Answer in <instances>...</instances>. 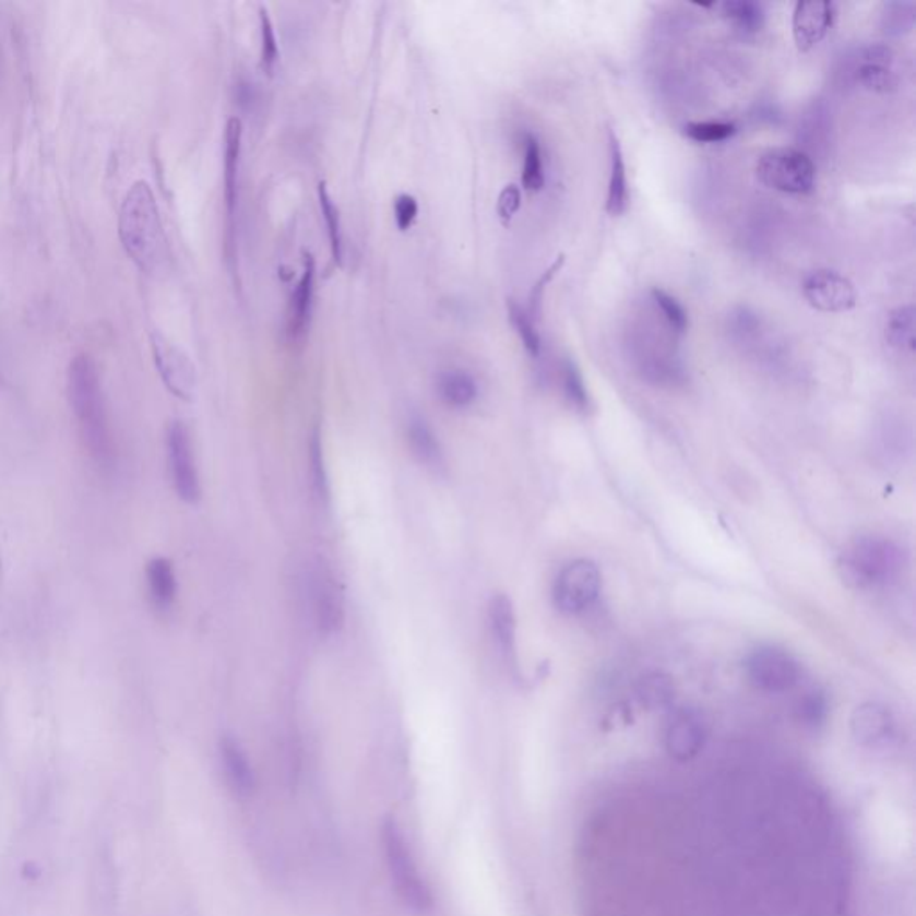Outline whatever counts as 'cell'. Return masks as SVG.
Instances as JSON below:
<instances>
[{"mask_svg": "<svg viewBox=\"0 0 916 916\" xmlns=\"http://www.w3.org/2000/svg\"><path fill=\"white\" fill-rule=\"evenodd\" d=\"M119 235L126 253L142 273L158 277L169 271V240L156 198L145 181H136L126 193L120 206Z\"/></svg>", "mask_w": 916, "mask_h": 916, "instance_id": "cell-1", "label": "cell"}, {"mask_svg": "<svg viewBox=\"0 0 916 916\" xmlns=\"http://www.w3.org/2000/svg\"><path fill=\"white\" fill-rule=\"evenodd\" d=\"M70 408L74 412L81 441L88 451L92 461L99 467H114L115 448L114 431L109 425L108 406L105 392L100 383L99 369L88 355L75 357L69 367Z\"/></svg>", "mask_w": 916, "mask_h": 916, "instance_id": "cell-2", "label": "cell"}, {"mask_svg": "<svg viewBox=\"0 0 916 916\" xmlns=\"http://www.w3.org/2000/svg\"><path fill=\"white\" fill-rule=\"evenodd\" d=\"M902 554L892 540L882 537H859L842 551L837 570L843 582L856 590L887 584L899 573Z\"/></svg>", "mask_w": 916, "mask_h": 916, "instance_id": "cell-3", "label": "cell"}, {"mask_svg": "<svg viewBox=\"0 0 916 916\" xmlns=\"http://www.w3.org/2000/svg\"><path fill=\"white\" fill-rule=\"evenodd\" d=\"M382 842L386 867L391 872L392 884L396 888L397 896L405 902V906L411 907L412 912H430L433 906L430 888L427 882L423 881L411 848L406 847L405 837L394 820L383 822Z\"/></svg>", "mask_w": 916, "mask_h": 916, "instance_id": "cell-4", "label": "cell"}, {"mask_svg": "<svg viewBox=\"0 0 916 916\" xmlns=\"http://www.w3.org/2000/svg\"><path fill=\"white\" fill-rule=\"evenodd\" d=\"M758 178L768 189L789 195H809L817 187V167L808 153L778 147L759 158Z\"/></svg>", "mask_w": 916, "mask_h": 916, "instance_id": "cell-5", "label": "cell"}, {"mask_svg": "<svg viewBox=\"0 0 916 916\" xmlns=\"http://www.w3.org/2000/svg\"><path fill=\"white\" fill-rule=\"evenodd\" d=\"M602 587L598 566L591 560H573L555 580L554 602L564 615H580L595 604Z\"/></svg>", "mask_w": 916, "mask_h": 916, "instance_id": "cell-6", "label": "cell"}, {"mask_svg": "<svg viewBox=\"0 0 916 916\" xmlns=\"http://www.w3.org/2000/svg\"><path fill=\"white\" fill-rule=\"evenodd\" d=\"M747 677L756 688L768 693H784L798 682L800 669L797 661L784 650L761 646L748 655Z\"/></svg>", "mask_w": 916, "mask_h": 916, "instance_id": "cell-7", "label": "cell"}, {"mask_svg": "<svg viewBox=\"0 0 916 916\" xmlns=\"http://www.w3.org/2000/svg\"><path fill=\"white\" fill-rule=\"evenodd\" d=\"M167 455H169L170 478L176 495L195 505L201 498V481L193 456L189 428L181 421H174L167 431Z\"/></svg>", "mask_w": 916, "mask_h": 916, "instance_id": "cell-8", "label": "cell"}, {"mask_svg": "<svg viewBox=\"0 0 916 916\" xmlns=\"http://www.w3.org/2000/svg\"><path fill=\"white\" fill-rule=\"evenodd\" d=\"M151 349L165 386L174 396L190 402L195 391V367L187 353L158 332L151 335Z\"/></svg>", "mask_w": 916, "mask_h": 916, "instance_id": "cell-9", "label": "cell"}, {"mask_svg": "<svg viewBox=\"0 0 916 916\" xmlns=\"http://www.w3.org/2000/svg\"><path fill=\"white\" fill-rule=\"evenodd\" d=\"M804 298L814 310L823 313L848 312L856 307L854 283L836 271H817L809 274L802 285Z\"/></svg>", "mask_w": 916, "mask_h": 916, "instance_id": "cell-10", "label": "cell"}, {"mask_svg": "<svg viewBox=\"0 0 916 916\" xmlns=\"http://www.w3.org/2000/svg\"><path fill=\"white\" fill-rule=\"evenodd\" d=\"M836 21V4L829 0H802L793 10V40L800 52H809L828 36Z\"/></svg>", "mask_w": 916, "mask_h": 916, "instance_id": "cell-11", "label": "cell"}, {"mask_svg": "<svg viewBox=\"0 0 916 916\" xmlns=\"http://www.w3.org/2000/svg\"><path fill=\"white\" fill-rule=\"evenodd\" d=\"M312 604L319 630L324 634L338 632L344 623V596L333 571L322 560L313 570Z\"/></svg>", "mask_w": 916, "mask_h": 916, "instance_id": "cell-12", "label": "cell"}, {"mask_svg": "<svg viewBox=\"0 0 916 916\" xmlns=\"http://www.w3.org/2000/svg\"><path fill=\"white\" fill-rule=\"evenodd\" d=\"M242 122L237 117L229 119L226 126V147H224V198L229 218V246H234L235 215L238 206V170L242 154Z\"/></svg>", "mask_w": 916, "mask_h": 916, "instance_id": "cell-13", "label": "cell"}, {"mask_svg": "<svg viewBox=\"0 0 916 916\" xmlns=\"http://www.w3.org/2000/svg\"><path fill=\"white\" fill-rule=\"evenodd\" d=\"M892 50L882 45H873L863 52V61L857 69V81L863 88L890 94L899 88V75L892 69Z\"/></svg>", "mask_w": 916, "mask_h": 916, "instance_id": "cell-14", "label": "cell"}, {"mask_svg": "<svg viewBox=\"0 0 916 916\" xmlns=\"http://www.w3.org/2000/svg\"><path fill=\"white\" fill-rule=\"evenodd\" d=\"M609 185H607V198H605V212L612 217H619L629 209L630 187L623 150H621L615 129H609Z\"/></svg>", "mask_w": 916, "mask_h": 916, "instance_id": "cell-15", "label": "cell"}, {"mask_svg": "<svg viewBox=\"0 0 916 916\" xmlns=\"http://www.w3.org/2000/svg\"><path fill=\"white\" fill-rule=\"evenodd\" d=\"M218 752L229 788L234 789L238 797H248L254 788V773L242 747L231 736H224L218 745Z\"/></svg>", "mask_w": 916, "mask_h": 916, "instance_id": "cell-16", "label": "cell"}, {"mask_svg": "<svg viewBox=\"0 0 916 916\" xmlns=\"http://www.w3.org/2000/svg\"><path fill=\"white\" fill-rule=\"evenodd\" d=\"M313 283H316V262L312 254L305 257V271L298 287L294 288L293 298L288 302L287 332L293 341L301 338L307 330L310 308H312Z\"/></svg>", "mask_w": 916, "mask_h": 916, "instance_id": "cell-17", "label": "cell"}, {"mask_svg": "<svg viewBox=\"0 0 916 916\" xmlns=\"http://www.w3.org/2000/svg\"><path fill=\"white\" fill-rule=\"evenodd\" d=\"M703 739H705V733H703L700 719L693 714L682 713L669 724L668 733H666V748L671 753V758L688 761L702 750Z\"/></svg>", "mask_w": 916, "mask_h": 916, "instance_id": "cell-18", "label": "cell"}, {"mask_svg": "<svg viewBox=\"0 0 916 916\" xmlns=\"http://www.w3.org/2000/svg\"><path fill=\"white\" fill-rule=\"evenodd\" d=\"M145 582L154 609L169 610L178 596V579L173 562L165 557H154L145 566Z\"/></svg>", "mask_w": 916, "mask_h": 916, "instance_id": "cell-19", "label": "cell"}, {"mask_svg": "<svg viewBox=\"0 0 916 916\" xmlns=\"http://www.w3.org/2000/svg\"><path fill=\"white\" fill-rule=\"evenodd\" d=\"M489 624L501 654L505 655L509 661L514 659L518 621H515L514 605L509 596L496 595L490 598Z\"/></svg>", "mask_w": 916, "mask_h": 916, "instance_id": "cell-20", "label": "cell"}, {"mask_svg": "<svg viewBox=\"0 0 916 916\" xmlns=\"http://www.w3.org/2000/svg\"><path fill=\"white\" fill-rule=\"evenodd\" d=\"M892 730V716L879 703H865L853 714L854 738L863 745L879 743Z\"/></svg>", "mask_w": 916, "mask_h": 916, "instance_id": "cell-21", "label": "cell"}, {"mask_svg": "<svg viewBox=\"0 0 916 916\" xmlns=\"http://www.w3.org/2000/svg\"><path fill=\"white\" fill-rule=\"evenodd\" d=\"M406 436H408L412 453L421 464L433 469L444 464L441 442L423 417H412Z\"/></svg>", "mask_w": 916, "mask_h": 916, "instance_id": "cell-22", "label": "cell"}, {"mask_svg": "<svg viewBox=\"0 0 916 916\" xmlns=\"http://www.w3.org/2000/svg\"><path fill=\"white\" fill-rule=\"evenodd\" d=\"M437 389H439L442 402L453 408H466L473 405L478 396V386L466 371L442 372L437 382Z\"/></svg>", "mask_w": 916, "mask_h": 916, "instance_id": "cell-23", "label": "cell"}, {"mask_svg": "<svg viewBox=\"0 0 916 916\" xmlns=\"http://www.w3.org/2000/svg\"><path fill=\"white\" fill-rule=\"evenodd\" d=\"M887 342L899 352H915V307L906 305L890 313Z\"/></svg>", "mask_w": 916, "mask_h": 916, "instance_id": "cell-24", "label": "cell"}, {"mask_svg": "<svg viewBox=\"0 0 916 916\" xmlns=\"http://www.w3.org/2000/svg\"><path fill=\"white\" fill-rule=\"evenodd\" d=\"M545 164H543V150L539 140L534 133H525L523 136V173L521 183L528 192H539L545 187Z\"/></svg>", "mask_w": 916, "mask_h": 916, "instance_id": "cell-25", "label": "cell"}, {"mask_svg": "<svg viewBox=\"0 0 916 916\" xmlns=\"http://www.w3.org/2000/svg\"><path fill=\"white\" fill-rule=\"evenodd\" d=\"M722 8V15L727 19L734 27L743 31L747 35H753L763 29L764 25V10L763 5L752 0H730Z\"/></svg>", "mask_w": 916, "mask_h": 916, "instance_id": "cell-26", "label": "cell"}, {"mask_svg": "<svg viewBox=\"0 0 916 916\" xmlns=\"http://www.w3.org/2000/svg\"><path fill=\"white\" fill-rule=\"evenodd\" d=\"M319 203H321L322 217L326 221L328 237H330L333 260H335L337 265H342L344 237H342L341 217H338L337 206L333 203L332 195L328 192L324 181L319 183Z\"/></svg>", "mask_w": 916, "mask_h": 916, "instance_id": "cell-27", "label": "cell"}, {"mask_svg": "<svg viewBox=\"0 0 916 916\" xmlns=\"http://www.w3.org/2000/svg\"><path fill=\"white\" fill-rule=\"evenodd\" d=\"M738 128L733 122H689L683 126V136L697 142V144H719V142H727L733 139Z\"/></svg>", "mask_w": 916, "mask_h": 916, "instance_id": "cell-28", "label": "cell"}, {"mask_svg": "<svg viewBox=\"0 0 916 916\" xmlns=\"http://www.w3.org/2000/svg\"><path fill=\"white\" fill-rule=\"evenodd\" d=\"M509 318L526 352L531 353L532 357H539L543 342H540L539 332L535 330V321L528 316L526 308L521 307L520 302H515L514 299H509Z\"/></svg>", "mask_w": 916, "mask_h": 916, "instance_id": "cell-29", "label": "cell"}, {"mask_svg": "<svg viewBox=\"0 0 916 916\" xmlns=\"http://www.w3.org/2000/svg\"><path fill=\"white\" fill-rule=\"evenodd\" d=\"M674 682L663 674L646 675L640 682V689H638L641 702L646 707L652 709L668 705L674 700Z\"/></svg>", "mask_w": 916, "mask_h": 916, "instance_id": "cell-30", "label": "cell"}, {"mask_svg": "<svg viewBox=\"0 0 916 916\" xmlns=\"http://www.w3.org/2000/svg\"><path fill=\"white\" fill-rule=\"evenodd\" d=\"M562 385L568 402L575 406L576 411L585 412L590 408V392L585 389L584 377L570 358H566L562 364Z\"/></svg>", "mask_w": 916, "mask_h": 916, "instance_id": "cell-31", "label": "cell"}, {"mask_svg": "<svg viewBox=\"0 0 916 916\" xmlns=\"http://www.w3.org/2000/svg\"><path fill=\"white\" fill-rule=\"evenodd\" d=\"M652 298H654L655 305L659 307L664 319H666L669 328H671L675 333L683 335V333L688 332V312L683 310L682 305H680V302L677 301L671 294L666 293L663 288H654V290H652Z\"/></svg>", "mask_w": 916, "mask_h": 916, "instance_id": "cell-32", "label": "cell"}, {"mask_svg": "<svg viewBox=\"0 0 916 916\" xmlns=\"http://www.w3.org/2000/svg\"><path fill=\"white\" fill-rule=\"evenodd\" d=\"M564 263L566 254H559V257L555 258V262L551 263L550 267L546 269L545 273L540 274L539 279L535 282L534 287H532L531 294H528V308H526V312H528V316H531L534 321L539 319L540 305H543V298H545L546 287H548L551 279H554V277L562 271Z\"/></svg>", "mask_w": 916, "mask_h": 916, "instance_id": "cell-33", "label": "cell"}, {"mask_svg": "<svg viewBox=\"0 0 916 916\" xmlns=\"http://www.w3.org/2000/svg\"><path fill=\"white\" fill-rule=\"evenodd\" d=\"M797 713L804 724L817 727L828 716V699L820 691H811L798 702Z\"/></svg>", "mask_w": 916, "mask_h": 916, "instance_id": "cell-34", "label": "cell"}, {"mask_svg": "<svg viewBox=\"0 0 916 916\" xmlns=\"http://www.w3.org/2000/svg\"><path fill=\"white\" fill-rule=\"evenodd\" d=\"M310 464H312L313 486L318 489L319 496H328V475L324 467V453H322L321 431L316 428L310 439Z\"/></svg>", "mask_w": 916, "mask_h": 916, "instance_id": "cell-35", "label": "cell"}, {"mask_svg": "<svg viewBox=\"0 0 916 916\" xmlns=\"http://www.w3.org/2000/svg\"><path fill=\"white\" fill-rule=\"evenodd\" d=\"M260 35H262L263 69L273 70L277 60L276 35H274L273 21L263 5L260 8Z\"/></svg>", "mask_w": 916, "mask_h": 916, "instance_id": "cell-36", "label": "cell"}, {"mask_svg": "<svg viewBox=\"0 0 916 916\" xmlns=\"http://www.w3.org/2000/svg\"><path fill=\"white\" fill-rule=\"evenodd\" d=\"M907 4H887V13L882 15L884 19V31L890 35H901L902 31H912L913 27V10H906Z\"/></svg>", "mask_w": 916, "mask_h": 916, "instance_id": "cell-37", "label": "cell"}, {"mask_svg": "<svg viewBox=\"0 0 916 916\" xmlns=\"http://www.w3.org/2000/svg\"><path fill=\"white\" fill-rule=\"evenodd\" d=\"M521 209V190L518 185H507L505 189L501 190L500 198H498V215H500L503 223H511Z\"/></svg>", "mask_w": 916, "mask_h": 916, "instance_id": "cell-38", "label": "cell"}, {"mask_svg": "<svg viewBox=\"0 0 916 916\" xmlns=\"http://www.w3.org/2000/svg\"><path fill=\"white\" fill-rule=\"evenodd\" d=\"M417 212H419V206H417L414 195H411V193L397 195L396 201H394V215H396L400 229L411 228L412 223L416 221Z\"/></svg>", "mask_w": 916, "mask_h": 916, "instance_id": "cell-39", "label": "cell"}, {"mask_svg": "<svg viewBox=\"0 0 916 916\" xmlns=\"http://www.w3.org/2000/svg\"><path fill=\"white\" fill-rule=\"evenodd\" d=\"M0 69H2V50H0Z\"/></svg>", "mask_w": 916, "mask_h": 916, "instance_id": "cell-40", "label": "cell"}, {"mask_svg": "<svg viewBox=\"0 0 916 916\" xmlns=\"http://www.w3.org/2000/svg\"><path fill=\"white\" fill-rule=\"evenodd\" d=\"M0 576H2V559H0Z\"/></svg>", "mask_w": 916, "mask_h": 916, "instance_id": "cell-41", "label": "cell"}]
</instances>
